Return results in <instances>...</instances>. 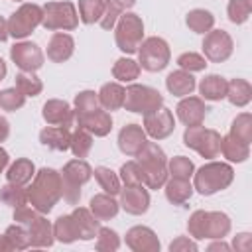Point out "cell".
Masks as SVG:
<instances>
[{"instance_id":"6da1fadb","label":"cell","mask_w":252,"mask_h":252,"mask_svg":"<svg viewBox=\"0 0 252 252\" xmlns=\"http://www.w3.org/2000/svg\"><path fill=\"white\" fill-rule=\"evenodd\" d=\"M61 199V173L53 167H41L35 171L32 185L28 187V205L37 213L47 215Z\"/></svg>"},{"instance_id":"7a4b0ae2","label":"cell","mask_w":252,"mask_h":252,"mask_svg":"<svg viewBox=\"0 0 252 252\" xmlns=\"http://www.w3.org/2000/svg\"><path fill=\"white\" fill-rule=\"evenodd\" d=\"M234 181V169L226 161L209 159L193 173V191L199 195H215L219 191H224Z\"/></svg>"},{"instance_id":"3957f363","label":"cell","mask_w":252,"mask_h":252,"mask_svg":"<svg viewBox=\"0 0 252 252\" xmlns=\"http://www.w3.org/2000/svg\"><path fill=\"white\" fill-rule=\"evenodd\" d=\"M136 161L144 171V185L148 189H161L167 181V156L156 142H146V146L136 156Z\"/></svg>"},{"instance_id":"277c9868","label":"cell","mask_w":252,"mask_h":252,"mask_svg":"<svg viewBox=\"0 0 252 252\" xmlns=\"http://www.w3.org/2000/svg\"><path fill=\"white\" fill-rule=\"evenodd\" d=\"M59 173H61V197L69 205H77L81 199V187L93 177V167L83 158H75L69 159Z\"/></svg>"},{"instance_id":"5b68a950","label":"cell","mask_w":252,"mask_h":252,"mask_svg":"<svg viewBox=\"0 0 252 252\" xmlns=\"http://www.w3.org/2000/svg\"><path fill=\"white\" fill-rule=\"evenodd\" d=\"M144 39V22L138 14L134 12H122L116 26H114V41H116V47L126 53V55H132L138 51V45L142 43Z\"/></svg>"},{"instance_id":"8992f818","label":"cell","mask_w":252,"mask_h":252,"mask_svg":"<svg viewBox=\"0 0 252 252\" xmlns=\"http://www.w3.org/2000/svg\"><path fill=\"white\" fill-rule=\"evenodd\" d=\"M159 106H163V96L158 89L148 87V85H138V83H130L124 89V104L122 108H126L128 112L134 114H148L158 110Z\"/></svg>"},{"instance_id":"52a82bcc","label":"cell","mask_w":252,"mask_h":252,"mask_svg":"<svg viewBox=\"0 0 252 252\" xmlns=\"http://www.w3.org/2000/svg\"><path fill=\"white\" fill-rule=\"evenodd\" d=\"M138 63L144 71L150 73H158L163 71L169 65L171 59V49L167 45V41L163 37L152 35V37H144L142 43L138 45Z\"/></svg>"},{"instance_id":"ba28073f","label":"cell","mask_w":252,"mask_h":252,"mask_svg":"<svg viewBox=\"0 0 252 252\" xmlns=\"http://www.w3.org/2000/svg\"><path fill=\"white\" fill-rule=\"evenodd\" d=\"M43 20L41 26L49 32H73L79 26V12L73 2L61 0V2H45L43 6Z\"/></svg>"},{"instance_id":"9c48e42d","label":"cell","mask_w":252,"mask_h":252,"mask_svg":"<svg viewBox=\"0 0 252 252\" xmlns=\"http://www.w3.org/2000/svg\"><path fill=\"white\" fill-rule=\"evenodd\" d=\"M220 134L213 128L199 126H185L183 132V144L191 150H195L205 159H215L220 154Z\"/></svg>"},{"instance_id":"30bf717a","label":"cell","mask_w":252,"mask_h":252,"mask_svg":"<svg viewBox=\"0 0 252 252\" xmlns=\"http://www.w3.org/2000/svg\"><path fill=\"white\" fill-rule=\"evenodd\" d=\"M43 8L35 2H24L10 18H8V33L14 39H26L32 32L41 26Z\"/></svg>"},{"instance_id":"8fae6325","label":"cell","mask_w":252,"mask_h":252,"mask_svg":"<svg viewBox=\"0 0 252 252\" xmlns=\"http://www.w3.org/2000/svg\"><path fill=\"white\" fill-rule=\"evenodd\" d=\"M203 57L211 63H224L232 51H234V41L228 32L224 30H211L205 33L203 39Z\"/></svg>"},{"instance_id":"7c38bea8","label":"cell","mask_w":252,"mask_h":252,"mask_svg":"<svg viewBox=\"0 0 252 252\" xmlns=\"http://www.w3.org/2000/svg\"><path fill=\"white\" fill-rule=\"evenodd\" d=\"M10 59L12 63L20 69V71H26V73H35L43 67V61H45V55L41 51V47L33 41H18L10 47Z\"/></svg>"},{"instance_id":"4fadbf2b","label":"cell","mask_w":252,"mask_h":252,"mask_svg":"<svg viewBox=\"0 0 252 252\" xmlns=\"http://www.w3.org/2000/svg\"><path fill=\"white\" fill-rule=\"evenodd\" d=\"M146 136H150L152 140H165L167 136L173 134L175 130V118L173 112L165 106H159L154 112L144 114V124H142Z\"/></svg>"},{"instance_id":"5bb4252c","label":"cell","mask_w":252,"mask_h":252,"mask_svg":"<svg viewBox=\"0 0 252 252\" xmlns=\"http://www.w3.org/2000/svg\"><path fill=\"white\" fill-rule=\"evenodd\" d=\"M75 126L85 128L96 138H104L112 130V116L104 108H94L91 112H75Z\"/></svg>"},{"instance_id":"9a60e30c","label":"cell","mask_w":252,"mask_h":252,"mask_svg":"<svg viewBox=\"0 0 252 252\" xmlns=\"http://www.w3.org/2000/svg\"><path fill=\"white\" fill-rule=\"evenodd\" d=\"M120 209H124L128 215H146L150 209V193L146 185H124L120 189Z\"/></svg>"},{"instance_id":"2e32d148","label":"cell","mask_w":252,"mask_h":252,"mask_svg":"<svg viewBox=\"0 0 252 252\" xmlns=\"http://www.w3.org/2000/svg\"><path fill=\"white\" fill-rule=\"evenodd\" d=\"M41 116L49 126H65L69 130L75 128V110L67 100L49 98L41 108Z\"/></svg>"},{"instance_id":"e0dca14e","label":"cell","mask_w":252,"mask_h":252,"mask_svg":"<svg viewBox=\"0 0 252 252\" xmlns=\"http://www.w3.org/2000/svg\"><path fill=\"white\" fill-rule=\"evenodd\" d=\"M207 104L201 96H183L177 106H175V114H177V120L183 124V126H199L203 124L205 116H207Z\"/></svg>"},{"instance_id":"ac0fdd59","label":"cell","mask_w":252,"mask_h":252,"mask_svg":"<svg viewBox=\"0 0 252 252\" xmlns=\"http://www.w3.org/2000/svg\"><path fill=\"white\" fill-rule=\"evenodd\" d=\"M126 246L132 252H159V238L158 234L144 224H136L126 232Z\"/></svg>"},{"instance_id":"d6986e66","label":"cell","mask_w":252,"mask_h":252,"mask_svg":"<svg viewBox=\"0 0 252 252\" xmlns=\"http://www.w3.org/2000/svg\"><path fill=\"white\" fill-rule=\"evenodd\" d=\"M146 142H148V136L140 124H126L118 132V148L128 158H136L140 150L146 146Z\"/></svg>"},{"instance_id":"ffe728a7","label":"cell","mask_w":252,"mask_h":252,"mask_svg":"<svg viewBox=\"0 0 252 252\" xmlns=\"http://www.w3.org/2000/svg\"><path fill=\"white\" fill-rule=\"evenodd\" d=\"M30 232V246L32 248H49L55 242L53 236V224L45 219V215L37 213L32 220L24 224Z\"/></svg>"},{"instance_id":"44dd1931","label":"cell","mask_w":252,"mask_h":252,"mask_svg":"<svg viewBox=\"0 0 252 252\" xmlns=\"http://www.w3.org/2000/svg\"><path fill=\"white\" fill-rule=\"evenodd\" d=\"M75 51V39L65 32H55L47 43V59L53 63H65Z\"/></svg>"},{"instance_id":"7402d4cb","label":"cell","mask_w":252,"mask_h":252,"mask_svg":"<svg viewBox=\"0 0 252 252\" xmlns=\"http://www.w3.org/2000/svg\"><path fill=\"white\" fill-rule=\"evenodd\" d=\"M71 217H73V222L77 226V232H79V240H93L100 228V220L91 213V209H85V207H75L71 211Z\"/></svg>"},{"instance_id":"603a6c76","label":"cell","mask_w":252,"mask_h":252,"mask_svg":"<svg viewBox=\"0 0 252 252\" xmlns=\"http://www.w3.org/2000/svg\"><path fill=\"white\" fill-rule=\"evenodd\" d=\"M165 89L169 91V94L183 98V96L191 94L197 89V81H195L193 73L183 71V69H177V71H171L165 77Z\"/></svg>"},{"instance_id":"cb8c5ba5","label":"cell","mask_w":252,"mask_h":252,"mask_svg":"<svg viewBox=\"0 0 252 252\" xmlns=\"http://www.w3.org/2000/svg\"><path fill=\"white\" fill-rule=\"evenodd\" d=\"M39 142L55 152H67L69 150V142H71V130L65 126H45L39 132Z\"/></svg>"},{"instance_id":"d4e9b609","label":"cell","mask_w":252,"mask_h":252,"mask_svg":"<svg viewBox=\"0 0 252 252\" xmlns=\"http://www.w3.org/2000/svg\"><path fill=\"white\" fill-rule=\"evenodd\" d=\"M89 209L91 213L98 219V220H110L118 215L120 211V203L114 199V195H108V193H96L91 197V203H89Z\"/></svg>"},{"instance_id":"484cf974","label":"cell","mask_w":252,"mask_h":252,"mask_svg":"<svg viewBox=\"0 0 252 252\" xmlns=\"http://www.w3.org/2000/svg\"><path fill=\"white\" fill-rule=\"evenodd\" d=\"M226 79L222 75H217V73H211V75H205L199 83V94L203 100H222L226 96Z\"/></svg>"},{"instance_id":"4316f807","label":"cell","mask_w":252,"mask_h":252,"mask_svg":"<svg viewBox=\"0 0 252 252\" xmlns=\"http://www.w3.org/2000/svg\"><path fill=\"white\" fill-rule=\"evenodd\" d=\"M230 217L222 211H207L205 217V238H224L230 232Z\"/></svg>"},{"instance_id":"83f0119b","label":"cell","mask_w":252,"mask_h":252,"mask_svg":"<svg viewBox=\"0 0 252 252\" xmlns=\"http://www.w3.org/2000/svg\"><path fill=\"white\" fill-rule=\"evenodd\" d=\"M163 191H165V199L171 205H183L193 195V183L189 179L167 177V181L163 183Z\"/></svg>"},{"instance_id":"f1b7e54d","label":"cell","mask_w":252,"mask_h":252,"mask_svg":"<svg viewBox=\"0 0 252 252\" xmlns=\"http://www.w3.org/2000/svg\"><path fill=\"white\" fill-rule=\"evenodd\" d=\"M220 154L230 163H244L250 158V146L226 134L220 138Z\"/></svg>"},{"instance_id":"f546056e","label":"cell","mask_w":252,"mask_h":252,"mask_svg":"<svg viewBox=\"0 0 252 252\" xmlns=\"http://www.w3.org/2000/svg\"><path fill=\"white\" fill-rule=\"evenodd\" d=\"M232 106L244 108L252 100V85L246 79H230L226 83V96H224Z\"/></svg>"},{"instance_id":"4dcf8cb0","label":"cell","mask_w":252,"mask_h":252,"mask_svg":"<svg viewBox=\"0 0 252 252\" xmlns=\"http://www.w3.org/2000/svg\"><path fill=\"white\" fill-rule=\"evenodd\" d=\"M98 104H100V108H104V110H118V108H122V104H124V87L118 83V81H114V83H104L100 89H98Z\"/></svg>"},{"instance_id":"1f68e13d","label":"cell","mask_w":252,"mask_h":252,"mask_svg":"<svg viewBox=\"0 0 252 252\" xmlns=\"http://www.w3.org/2000/svg\"><path fill=\"white\" fill-rule=\"evenodd\" d=\"M33 175H35V165L28 158H20L12 161L6 169V181L18 183V185H28L33 179Z\"/></svg>"},{"instance_id":"d6a6232c","label":"cell","mask_w":252,"mask_h":252,"mask_svg":"<svg viewBox=\"0 0 252 252\" xmlns=\"http://www.w3.org/2000/svg\"><path fill=\"white\" fill-rule=\"evenodd\" d=\"M185 24H187V28H189L193 33L205 35L207 32L213 30V26H215V16H213L209 10H205V8H193V10H189L187 16H185Z\"/></svg>"},{"instance_id":"836d02e7","label":"cell","mask_w":252,"mask_h":252,"mask_svg":"<svg viewBox=\"0 0 252 252\" xmlns=\"http://www.w3.org/2000/svg\"><path fill=\"white\" fill-rule=\"evenodd\" d=\"M140 71H142L140 63L132 57H120L112 65V77L118 83H134L140 77Z\"/></svg>"},{"instance_id":"e575fe53","label":"cell","mask_w":252,"mask_h":252,"mask_svg":"<svg viewBox=\"0 0 252 252\" xmlns=\"http://www.w3.org/2000/svg\"><path fill=\"white\" fill-rule=\"evenodd\" d=\"M93 175H94L96 183L100 185V189H102L104 193L114 195V197L120 193V189H122V181H120L118 173H116V171H112L110 167L98 165V167H94V169H93Z\"/></svg>"},{"instance_id":"d590c367","label":"cell","mask_w":252,"mask_h":252,"mask_svg":"<svg viewBox=\"0 0 252 252\" xmlns=\"http://www.w3.org/2000/svg\"><path fill=\"white\" fill-rule=\"evenodd\" d=\"M53 236L61 244H71V242L79 240V232H77V226L73 222L71 213L69 215H61V217L55 219V222H53Z\"/></svg>"},{"instance_id":"8d00e7d4","label":"cell","mask_w":252,"mask_h":252,"mask_svg":"<svg viewBox=\"0 0 252 252\" xmlns=\"http://www.w3.org/2000/svg\"><path fill=\"white\" fill-rule=\"evenodd\" d=\"M0 203L8 205L12 209L26 205L28 203V187L26 185H18V183H6L0 187Z\"/></svg>"},{"instance_id":"74e56055","label":"cell","mask_w":252,"mask_h":252,"mask_svg":"<svg viewBox=\"0 0 252 252\" xmlns=\"http://www.w3.org/2000/svg\"><path fill=\"white\" fill-rule=\"evenodd\" d=\"M91 148H93V134L81 126H75L71 130V142H69V150L73 152V156L75 158H87Z\"/></svg>"},{"instance_id":"f35d334b","label":"cell","mask_w":252,"mask_h":252,"mask_svg":"<svg viewBox=\"0 0 252 252\" xmlns=\"http://www.w3.org/2000/svg\"><path fill=\"white\" fill-rule=\"evenodd\" d=\"M230 136H234L236 140L244 142V144H252V114L250 112H240L236 114V118L230 124Z\"/></svg>"},{"instance_id":"ab89813d","label":"cell","mask_w":252,"mask_h":252,"mask_svg":"<svg viewBox=\"0 0 252 252\" xmlns=\"http://www.w3.org/2000/svg\"><path fill=\"white\" fill-rule=\"evenodd\" d=\"M14 87H18L26 96H37L43 91L41 79L35 73H26V71H20L16 75V85Z\"/></svg>"},{"instance_id":"60d3db41","label":"cell","mask_w":252,"mask_h":252,"mask_svg":"<svg viewBox=\"0 0 252 252\" xmlns=\"http://www.w3.org/2000/svg\"><path fill=\"white\" fill-rule=\"evenodd\" d=\"M167 173H169V177L191 179L195 173V163L185 156H175V158L167 159Z\"/></svg>"},{"instance_id":"b9f144b4","label":"cell","mask_w":252,"mask_h":252,"mask_svg":"<svg viewBox=\"0 0 252 252\" xmlns=\"http://www.w3.org/2000/svg\"><path fill=\"white\" fill-rule=\"evenodd\" d=\"M4 236L8 238L12 250H28V248H32V246H30V232H28V228H26L24 224H20V222L10 224V226L6 228V232H4Z\"/></svg>"},{"instance_id":"7bdbcfd3","label":"cell","mask_w":252,"mask_h":252,"mask_svg":"<svg viewBox=\"0 0 252 252\" xmlns=\"http://www.w3.org/2000/svg\"><path fill=\"white\" fill-rule=\"evenodd\" d=\"M26 94L18 87H8L0 91V108L6 112H16L26 104Z\"/></svg>"},{"instance_id":"ee69618b","label":"cell","mask_w":252,"mask_h":252,"mask_svg":"<svg viewBox=\"0 0 252 252\" xmlns=\"http://www.w3.org/2000/svg\"><path fill=\"white\" fill-rule=\"evenodd\" d=\"M104 0H79V20L87 26L100 20Z\"/></svg>"},{"instance_id":"f6af8a7d","label":"cell","mask_w":252,"mask_h":252,"mask_svg":"<svg viewBox=\"0 0 252 252\" xmlns=\"http://www.w3.org/2000/svg\"><path fill=\"white\" fill-rule=\"evenodd\" d=\"M252 14V2L250 0H228L226 4V16L232 24L240 26L244 22H248Z\"/></svg>"},{"instance_id":"bcb514c9","label":"cell","mask_w":252,"mask_h":252,"mask_svg":"<svg viewBox=\"0 0 252 252\" xmlns=\"http://www.w3.org/2000/svg\"><path fill=\"white\" fill-rule=\"evenodd\" d=\"M94 248L98 252H116L120 248V236L116 230L108 228V226H100L96 232V242Z\"/></svg>"},{"instance_id":"7dc6e473","label":"cell","mask_w":252,"mask_h":252,"mask_svg":"<svg viewBox=\"0 0 252 252\" xmlns=\"http://www.w3.org/2000/svg\"><path fill=\"white\" fill-rule=\"evenodd\" d=\"M118 177L122 181V185H144V171L142 165L136 159H130L126 163L120 165Z\"/></svg>"},{"instance_id":"c3c4849f","label":"cell","mask_w":252,"mask_h":252,"mask_svg":"<svg viewBox=\"0 0 252 252\" xmlns=\"http://www.w3.org/2000/svg\"><path fill=\"white\" fill-rule=\"evenodd\" d=\"M175 63L179 65V69L189 71V73H199V71H205V67H207V59L201 53H195V51L181 53Z\"/></svg>"},{"instance_id":"681fc988","label":"cell","mask_w":252,"mask_h":252,"mask_svg":"<svg viewBox=\"0 0 252 252\" xmlns=\"http://www.w3.org/2000/svg\"><path fill=\"white\" fill-rule=\"evenodd\" d=\"M98 94L94 91H81L75 94V100H73V110L75 112H91L94 108H98Z\"/></svg>"},{"instance_id":"f907efd6","label":"cell","mask_w":252,"mask_h":252,"mask_svg":"<svg viewBox=\"0 0 252 252\" xmlns=\"http://www.w3.org/2000/svg\"><path fill=\"white\" fill-rule=\"evenodd\" d=\"M205 217H207V211L203 209H197L191 213L187 220V230L193 240H205Z\"/></svg>"},{"instance_id":"816d5d0a","label":"cell","mask_w":252,"mask_h":252,"mask_svg":"<svg viewBox=\"0 0 252 252\" xmlns=\"http://www.w3.org/2000/svg\"><path fill=\"white\" fill-rule=\"evenodd\" d=\"M122 12H124V10H122L120 6H116L112 0H104L102 16H100V20H98L100 28H102V30H112V28L116 26V22H118V18H120Z\"/></svg>"},{"instance_id":"f5cc1de1","label":"cell","mask_w":252,"mask_h":252,"mask_svg":"<svg viewBox=\"0 0 252 252\" xmlns=\"http://www.w3.org/2000/svg\"><path fill=\"white\" fill-rule=\"evenodd\" d=\"M199 246L193 238L189 236H177L175 240L169 242V252H197Z\"/></svg>"},{"instance_id":"db71d44e","label":"cell","mask_w":252,"mask_h":252,"mask_svg":"<svg viewBox=\"0 0 252 252\" xmlns=\"http://www.w3.org/2000/svg\"><path fill=\"white\" fill-rule=\"evenodd\" d=\"M230 248H234L236 252H248V250L252 248V234H250V232H238V234L232 238Z\"/></svg>"},{"instance_id":"11a10c76","label":"cell","mask_w":252,"mask_h":252,"mask_svg":"<svg viewBox=\"0 0 252 252\" xmlns=\"http://www.w3.org/2000/svg\"><path fill=\"white\" fill-rule=\"evenodd\" d=\"M207 250H209V252H217V250H220V252H228V250H230V244H226L224 238H215V240L207 246Z\"/></svg>"},{"instance_id":"9f6ffc18","label":"cell","mask_w":252,"mask_h":252,"mask_svg":"<svg viewBox=\"0 0 252 252\" xmlns=\"http://www.w3.org/2000/svg\"><path fill=\"white\" fill-rule=\"evenodd\" d=\"M8 136H10V124H8V120L4 116H0V144L6 142Z\"/></svg>"},{"instance_id":"6f0895ef","label":"cell","mask_w":252,"mask_h":252,"mask_svg":"<svg viewBox=\"0 0 252 252\" xmlns=\"http://www.w3.org/2000/svg\"><path fill=\"white\" fill-rule=\"evenodd\" d=\"M8 165H10V156H8V152L0 146V173H2Z\"/></svg>"},{"instance_id":"680465c9","label":"cell","mask_w":252,"mask_h":252,"mask_svg":"<svg viewBox=\"0 0 252 252\" xmlns=\"http://www.w3.org/2000/svg\"><path fill=\"white\" fill-rule=\"evenodd\" d=\"M8 37H10V33H8V20H4L0 16V41H6Z\"/></svg>"},{"instance_id":"91938a15","label":"cell","mask_w":252,"mask_h":252,"mask_svg":"<svg viewBox=\"0 0 252 252\" xmlns=\"http://www.w3.org/2000/svg\"><path fill=\"white\" fill-rule=\"evenodd\" d=\"M112 2H114L116 6H120L124 12H126V10H130V8L136 4V0H112Z\"/></svg>"},{"instance_id":"94428289","label":"cell","mask_w":252,"mask_h":252,"mask_svg":"<svg viewBox=\"0 0 252 252\" xmlns=\"http://www.w3.org/2000/svg\"><path fill=\"white\" fill-rule=\"evenodd\" d=\"M0 252H12V246L4 234H0Z\"/></svg>"},{"instance_id":"6125c7cd","label":"cell","mask_w":252,"mask_h":252,"mask_svg":"<svg viewBox=\"0 0 252 252\" xmlns=\"http://www.w3.org/2000/svg\"><path fill=\"white\" fill-rule=\"evenodd\" d=\"M6 73H8V67H6V63H4V59L0 57V81L6 77Z\"/></svg>"},{"instance_id":"be15d7a7","label":"cell","mask_w":252,"mask_h":252,"mask_svg":"<svg viewBox=\"0 0 252 252\" xmlns=\"http://www.w3.org/2000/svg\"><path fill=\"white\" fill-rule=\"evenodd\" d=\"M12 2H24V0H12Z\"/></svg>"}]
</instances>
